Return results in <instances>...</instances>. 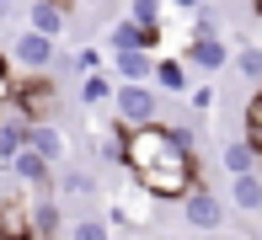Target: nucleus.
<instances>
[{"mask_svg": "<svg viewBox=\"0 0 262 240\" xmlns=\"http://www.w3.org/2000/svg\"><path fill=\"white\" fill-rule=\"evenodd\" d=\"M161 6H177V11H198L204 0H161Z\"/></svg>", "mask_w": 262, "mask_h": 240, "instance_id": "22", "label": "nucleus"}, {"mask_svg": "<svg viewBox=\"0 0 262 240\" xmlns=\"http://www.w3.org/2000/svg\"><path fill=\"white\" fill-rule=\"evenodd\" d=\"M54 182L64 198H91V176L86 171H54Z\"/></svg>", "mask_w": 262, "mask_h": 240, "instance_id": "20", "label": "nucleus"}, {"mask_svg": "<svg viewBox=\"0 0 262 240\" xmlns=\"http://www.w3.org/2000/svg\"><path fill=\"white\" fill-rule=\"evenodd\" d=\"M21 0H0V21H11V11H16Z\"/></svg>", "mask_w": 262, "mask_h": 240, "instance_id": "23", "label": "nucleus"}, {"mask_svg": "<svg viewBox=\"0 0 262 240\" xmlns=\"http://www.w3.org/2000/svg\"><path fill=\"white\" fill-rule=\"evenodd\" d=\"M230 208H241V213H262V176H257V171L230 176Z\"/></svg>", "mask_w": 262, "mask_h": 240, "instance_id": "11", "label": "nucleus"}, {"mask_svg": "<svg viewBox=\"0 0 262 240\" xmlns=\"http://www.w3.org/2000/svg\"><path fill=\"white\" fill-rule=\"evenodd\" d=\"M134 176H139V187L150 198H182L193 187V155H171V160L150 165V171H134Z\"/></svg>", "mask_w": 262, "mask_h": 240, "instance_id": "3", "label": "nucleus"}, {"mask_svg": "<svg viewBox=\"0 0 262 240\" xmlns=\"http://www.w3.org/2000/svg\"><path fill=\"white\" fill-rule=\"evenodd\" d=\"M150 69H156V54H150V48H123V54H113V75L118 80H150Z\"/></svg>", "mask_w": 262, "mask_h": 240, "instance_id": "12", "label": "nucleus"}, {"mask_svg": "<svg viewBox=\"0 0 262 240\" xmlns=\"http://www.w3.org/2000/svg\"><path fill=\"white\" fill-rule=\"evenodd\" d=\"M6 64H16V69H27V75H43V69H54V59H59V43L54 38H43V32H32V27H21L16 38L6 43Z\"/></svg>", "mask_w": 262, "mask_h": 240, "instance_id": "2", "label": "nucleus"}, {"mask_svg": "<svg viewBox=\"0 0 262 240\" xmlns=\"http://www.w3.org/2000/svg\"><path fill=\"white\" fill-rule=\"evenodd\" d=\"M230 69L241 80H252V86H262V43H241L230 48Z\"/></svg>", "mask_w": 262, "mask_h": 240, "instance_id": "15", "label": "nucleus"}, {"mask_svg": "<svg viewBox=\"0 0 262 240\" xmlns=\"http://www.w3.org/2000/svg\"><path fill=\"white\" fill-rule=\"evenodd\" d=\"M156 43H161V27H134L128 16H118L107 27V48L113 54H123V48H156Z\"/></svg>", "mask_w": 262, "mask_h": 240, "instance_id": "8", "label": "nucleus"}, {"mask_svg": "<svg viewBox=\"0 0 262 240\" xmlns=\"http://www.w3.org/2000/svg\"><path fill=\"white\" fill-rule=\"evenodd\" d=\"M0 160H6V155H0Z\"/></svg>", "mask_w": 262, "mask_h": 240, "instance_id": "25", "label": "nucleus"}, {"mask_svg": "<svg viewBox=\"0 0 262 240\" xmlns=\"http://www.w3.org/2000/svg\"><path fill=\"white\" fill-rule=\"evenodd\" d=\"M161 0H128V21L134 27H161Z\"/></svg>", "mask_w": 262, "mask_h": 240, "instance_id": "19", "label": "nucleus"}, {"mask_svg": "<svg viewBox=\"0 0 262 240\" xmlns=\"http://www.w3.org/2000/svg\"><path fill=\"white\" fill-rule=\"evenodd\" d=\"M11 160V176H16V182H27V187H54V165L43 160L38 150H27V144H21L16 155H6Z\"/></svg>", "mask_w": 262, "mask_h": 240, "instance_id": "7", "label": "nucleus"}, {"mask_svg": "<svg viewBox=\"0 0 262 240\" xmlns=\"http://www.w3.org/2000/svg\"><path fill=\"white\" fill-rule=\"evenodd\" d=\"M70 240H113V224L97 219V213H86V219L70 224Z\"/></svg>", "mask_w": 262, "mask_h": 240, "instance_id": "17", "label": "nucleus"}, {"mask_svg": "<svg viewBox=\"0 0 262 240\" xmlns=\"http://www.w3.org/2000/svg\"><path fill=\"white\" fill-rule=\"evenodd\" d=\"M27 235H32V240H54V235H59V203H54V198H38V203L27 208Z\"/></svg>", "mask_w": 262, "mask_h": 240, "instance_id": "13", "label": "nucleus"}, {"mask_svg": "<svg viewBox=\"0 0 262 240\" xmlns=\"http://www.w3.org/2000/svg\"><path fill=\"white\" fill-rule=\"evenodd\" d=\"M113 102V75L107 69H86L80 75V107H107Z\"/></svg>", "mask_w": 262, "mask_h": 240, "instance_id": "14", "label": "nucleus"}, {"mask_svg": "<svg viewBox=\"0 0 262 240\" xmlns=\"http://www.w3.org/2000/svg\"><path fill=\"white\" fill-rule=\"evenodd\" d=\"M113 107H118V128L161 123V91L150 86V80H118L113 86Z\"/></svg>", "mask_w": 262, "mask_h": 240, "instance_id": "1", "label": "nucleus"}, {"mask_svg": "<svg viewBox=\"0 0 262 240\" xmlns=\"http://www.w3.org/2000/svg\"><path fill=\"white\" fill-rule=\"evenodd\" d=\"M27 27L59 43V38H64V27H70V11H64V0H27Z\"/></svg>", "mask_w": 262, "mask_h": 240, "instance_id": "6", "label": "nucleus"}, {"mask_svg": "<svg viewBox=\"0 0 262 240\" xmlns=\"http://www.w3.org/2000/svg\"><path fill=\"white\" fill-rule=\"evenodd\" d=\"M187 96H193L198 112H204V107H214V91H209V86H198V91H187Z\"/></svg>", "mask_w": 262, "mask_h": 240, "instance_id": "21", "label": "nucleus"}, {"mask_svg": "<svg viewBox=\"0 0 262 240\" xmlns=\"http://www.w3.org/2000/svg\"><path fill=\"white\" fill-rule=\"evenodd\" d=\"M182 219L193 224L198 235H214V230H225V198L193 182V187L182 192Z\"/></svg>", "mask_w": 262, "mask_h": 240, "instance_id": "4", "label": "nucleus"}, {"mask_svg": "<svg viewBox=\"0 0 262 240\" xmlns=\"http://www.w3.org/2000/svg\"><path fill=\"white\" fill-rule=\"evenodd\" d=\"M198 240H214V235H198Z\"/></svg>", "mask_w": 262, "mask_h": 240, "instance_id": "24", "label": "nucleus"}, {"mask_svg": "<svg viewBox=\"0 0 262 240\" xmlns=\"http://www.w3.org/2000/svg\"><path fill=\"white\" fill-rule=\"evenodd\" d=\"M150 86H156V91H171V96H187V91H193V69H187L182 59H156Z\"/></svg>", "mask_w": 262, "mask_h": 240, "instance_id": "9", "label": "nucleus"}, {"mask_svg": "<svg viewBox=\"0 0 262 240\" xmlns=\"http://www.w3.org/2000/svg\"><path fill=\"white\" fill-rule=\"evenodd\" d=\"M27 150H38L49 165L64 160V134H59V123H49V117H38V123L27 128Z\"/></svg>", "mask_w": 262, "mask_h": 240, "instance_id": "10", "label": "nucleus"}, {"mask_svg": "<svg viewBox=\"0 0 262 240\" xmlns=\"http://www.w3.org/2000/svg\"><path fill=\"white\" fill-rule=\"evenodd\" d=\"M177 59H182L187 69H198V75H225V64H230V43H225V38H187Z\"/></svg>", "mask_w": 262, "mask_h": 240, "instance_id": "5", "label": "nucleus"}, {"mask_svg": "<svg viewBox=\"0 0 262 240\" xmlns=\"http://www.w3.org/2000/svg\"><path fill=\"white\" fill-rule=\"evenodd\" d=\"M246 144H252V155L262 160V91L252 96V107H246V134H241Z\"/></svg>", "mask_w": 262, "mask_h": 240, "instance_id": "18", "label": "nucleus"}, {"mask_svg": "<svg viewBox=\"0 0 262 240\" xmlns=\"http://www.w3.org/2000/svg\"><path fill=\"white\" fill-rule=\"evenodd\" d=\"M220 165H225L230 176H241V171H257V155H252V144H246V139H225V144H220Z\"/></svg>", "mask_w": 262, "mask_h": 240, "instance_id": "16", "label": "nucleus"}]
</instances>
